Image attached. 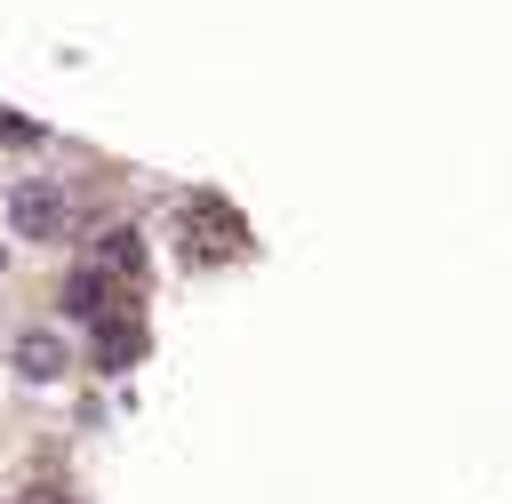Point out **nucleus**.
<instances>
[{"label":"nucleus","mask_w":512,"mask_h":504,"mask_svg":"<svg viewBox=\"0 0 512 504\" xmlns=\"http://www.w3.org/2000/svg\"><path fill=\"white\" fill-rule=\"evenodd\" d=\"M64 216H72L64 192H48V184H24V192H16V224H24V232L48 240V232H64Z\"/></svg>","instance_id":"obj_1"},{"label":"nucleus","mask_w":512,"mask_h":504,"mask_svg":"<svg viewBox=\"0 0 512 504\" xmlns=\"http://www.w3.org/2000/svg\"><path fill=\"white\" fill-rule=\"evenodd\" d=\"M16 368H24V376H40V384H48V376H64V336H48V328H40V336H24V344H16Z\"/></svg>","instance_id":"obj_2"},{"label":"nucleus","mask_w":512,"mask_h":504,"mask_svg":"<svg viewBox=\"0 0 512 504\" xmlns=\"http://www.w3.org/2000/svg\"><path fill=\"white\" fill-rule=\"evenodd\" d=\"M24 504H32V496H24Z\"/></svg>","instance_id":"obj_3"}]
</instances>
